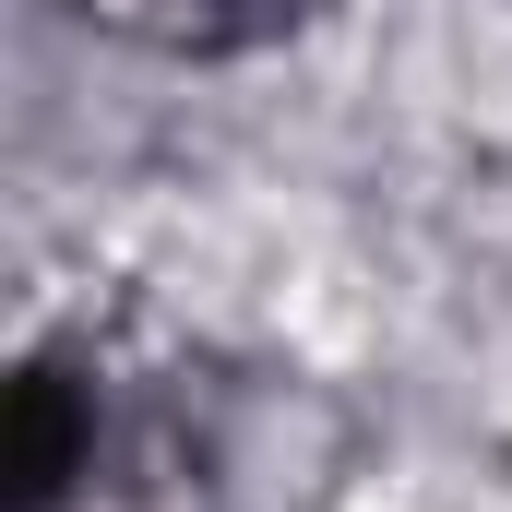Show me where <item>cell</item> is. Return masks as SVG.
Wrapping results in <instances>:
<instances>
[{
  "label": "cell",
  "mask_w": 512,
  "mask_h": 512,
  "mask_svg": "<svg viewBox=\"0 0 512 512\" xmlns=\"http://www.w3.org/2000/svg\"><path fill=\"white\" fill-rule=\"evenodd\" d=\"M167 12H191V24H251V12H274V0H167Z\"/></svg>",
  "instance_id": "cell-1"
}]
</instances>
